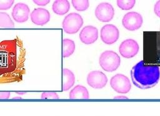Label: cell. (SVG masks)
Segmentation results:
<instances>
[{
	"label": "cell",
	"instance_id": "cell-15",
	"mask_svg": "<svg viewBox=\"0 0 160 116\" xmlns=\"http://www.w3.org/2000/svg\"><path fill=\"white\" fill-rule=\"evenodd\" d=\"M69 97L70 99H88L89 94L86 87L81 85H77L70 91Z\"/></svg>",
	"mask_w": 160,
	"mask_h": 116
},
{
	"label": "cell",
	"instance_id": "cell-23",
	"mask_svg": "<svg viewBox=\"0 0 160 116\" xmlns=\"http://www.w3.org/2000/svg\"><path fill=\"white\" fill-rule=\"evenodd\" d=\"M32 1L34 4H37L38 6H44L48 4L50 2V0H33Z\"/></svg>",
	"mask_w": 160,
	"mask_h": 116
},
{
	"label": "cell",
	"instance_id": "cell-3",
	"mask_svg": "<svg viewBox=\"0 0 160 116\" xmlns=\"http://www.w3.org/2000/svg\"><path fill=\"white\" fill-rule=\"evenodd\" d=\"M99 64L104 70L106 72H113L119 67L121 59L116 52L106 51L100 55Z\"/></svg>",
	"mask_w": 160,
	"mask_h": 116
},
{
	"label": "cell",
	"instance_id": "cell-25",
	"mask_svg": "<svg viewBox=\"0 0 160 116\" xmlns=\"http://www.w3.org/2000/svg\"><path fill=\"white\" fill-rule=\"evenodd\" d=\"M11 93L8 92H0V99H8L10 97Z\"/></svg>",
	"mask_w": 160,
	"mask_h": 116
},
{
	"label": "cell",
	"instance_id": "cell-9",
	"mask_svg": "<svg viewBox=\"0 0 160 116\" xmlns=\"http://www.w3.org/2000/svg\"><path fill=\"white\" fill-rule=\"evenodd\" d=\"M139 46L138 43L132 39L123 41L119 46V52L121 56L129 59L134 57L138 52Z\"/></svg>",
	"mask_w": 160,
	"mask_h": 116
},
{
	"label": "cell",
	"instance_id": "cell-6",
	"mask_svg": "<svg viewBox=\"0 0 160 116\" xmlns=\"http://www.w3.org/2000/svg\"><path fill=\"white\" fill-rule=\"evenodd\" d=\"M143 19L139 12L131 11L126 13L122 17V24L125 29L130 31L139 29L142 24Z\"/></svg>",
	"mask_w": 160,
	"mask_h": 116
},
{
	"label": "cell",
	"instance_id": "cell-1",
	"mask_svg": "<svg viewBox=\"0 0 160 116\" xmlns=\"http://www.w3.org/2000/svg\"><path fill=\"white\" fill-rule=\"evenodd\" d=\"M26 54L23 42L19 37L0 41V84L22 80L26 74Z\"/></svg>",
	"mask_w": 160,
	"mask_h": 116
},
{
	"label": "cell",
	"instance_id": "cell-5",
	"mask_svg": "<svg viewBox=\"0 0 160 116\" xmlns=\"http://www.w3.org/2000/svg\"><path fill=\"white\" fill-rule=\"evenodd\" d=\"M110 85L114 91L120 94L128 93L131 89L129 78L122 74L113 75L110 80Z\"/></svg>",
	"mask_w": 160,
	"mask_h": 116
},
{
	"label": "cell",
	"instance_id": "cell-24",
	"mask_svg": "<svg viewBox=\"0 0 160 116\" xmlns=\"http://www.w3.org/2000/svg\"><path fill=\"white\" fill-rule=\"evenodd\" d=\"M154 13L158 16V17L160 16V1H158L154 5Z\"/></svg>",
	"mask_w": 160,
	"mask_h": 116
},
{
	"label": "cell",
	"instance_id": "cell-27",
	"mask_svg": "<svg viewBox=\"0 0 160 116\" xmlns=\"http://www.w3.org/2000/svg\"><path fill=\"white\" fill-rule=\"evenodd\" d=\"M13 99H22V97H20V96H19V97H13L12 98Z\"/></svg>",
	"mask_w": 160,
	"mask_h": 116
},
{
	"label": "cell",
	"instance_id": "cell-8",
	"mask_svg": "<svg viewBox=\"0 0 160 116\" xmlns=\"http://www.w3.org/2000/svg\"><path fill=\"white\" fill-rule=\"evenodd\" d=\"M101 39L106 44L115 43L119 37V31L118 27L112 24H106L101 29Z\"/></svg>",
	"mask_w": 160,
	"mask_h": 116
},
{
	"label": "cell",
	"instance_id": "cell-19",
	"mask_svg": "<svg viewBox=\"0 0 160 116\" xmlns=\"http://www.w3.org/2000/svg\"><path fill=\"white\" fill-rule=\"evenodd\" d=\"M71 3L74 8L78 11H84L86 10L89 6V1L88 0H72Z\"/></svg>",
	"mask_w": 160,
	"mask_h": 116
},
{
	"label": "cell",
	"instance_id": "cell-28",
	"mask_svg": "<svg viewBox=\"0 0 160 116\" xmlns=\"http://www.w3.org/2000/svg\"><path fill=\"white\" fill-rule=\"evenodd\" d=\"M17 94H20V95H22V94H24L25 93L24 92H17Z\"/></svg>",
	"mask_w": 160,
	"mask_h": 116
},
{
	"label": "cell",
	"instance_id": "cell-21",
	"mask_svg": "<svg viewBox=\"0 0 160 116\" xmlns=\"http://www.w3.org/2000/svg\"><path fill=\"white\" fill-rule=\"evenodd\" d=\"M41 98L42 99H59V97L56 92H45L41 94Z\"/></svg>",
	"mask_w": 160,
	"mask_h": 116
},
{
	"label": "cell",
	"instance_id": "cell-16",
	"mask_svg": "<svg viewBox=\"0 0 160 116\" xmlns=\"http://www.w3.org/2000/svg\"><path fill=\"white\" fill-rule=\"evenodd\" d=\"M70 9V3L68 0H56L52 5V11L58 15L66 14Z\"/></svg>",
	"mask_w": 160,
	"mask_h": 116
},
{
	"label": "cell",
	"instance_id": "cell-14",
	"mask_svg": "<svg viewBox=\"0 0 160 116\" xmlns=\"http://www.w3.org/2000/svg\"><path fill=\"white\" fill-rule=\"evenodd\" d=\"M62 90L67 91L71 88L75 82V75L69 69H62Z\"/></svg>",
	"mask_w": 160,
	"mask_h": 116
},
{
	"label": "cell",
	"instance_id": "cell-18",
	"mask_svg": "<svg viewBox=\"0 0 160 116\" xmlns=\"http://www.w3.org/2000/svg\"><path fill=\"white\" fill-rule=\"evenodd\" d=\"M14 27V23L9 15L5 12H0V27L12 28Z\"/></svg>",
	"mask_w": 160,
	"mask_h": 116
},
{
	"label": "cell",
	"instance_id": "cell-26",
	"mask_svg": "<svg viewBox=\"0 0 160 116\" xmlns=\"http://www.w3.org/2000/svg\"><path fill=\"white\" fill-rule=\"evenodd\" d=\"M114 99H128V98L126 96H123V95H121V96H116L114 97Z\"/></svg>",
	"mask_w": 160,
	"mask_h": 116
},
{
	"label": "cell",
	"instance_id": "cell-7",
	"mask_svg": "<svg viewBox=\"0 0 160 116\" xmlns=\"http://www.w3.org/2000/svg\"><path fill=\"white\" fill-rule=\"evenodd\" d=\"M94 14L99 21L102 22H109L114 16V9L109 2H101L95 9Z\"/></svg>",
	"mask_w": 160,
	"mask_h": 116
},
{
	"label": "cell",
	"instance_id": "cell-11",
	"mask_svg": "<svg viewBox=\"0 0 160 116\" xmlns=\"http://www.w3.org/2000/svg\"><path fill=\"white\" fill-rule=\"evenodd\" d=\"M30 9L29 6L23 2H18L13 7L11 15L13 19L18 23H23L28 21Z\"/></svg>",
	"mask_w": 160,
	"mask_h": 116
},
{
	"label": "cell",
	"instance_id": "cell-17",
	"mask_svg": "<svg viewBox=\"0 0 160 116\" xmlns=\"http://www.w3.org/2000/svg\"><path fill=\"white\" fill-rule=\"evenodd\" d=\"M76 45L74 42L70 39H64L62 40V57H68L74 52Z\"/></svg>",
	"mask_w": 160,
	"mask_h": 116
},
{
	"label": "cell",
	"instance_id": "cell-10",
	"mask_svg": "<svg viewBox=\"0 0 160 116\" xmlns=\"http://www.w3.org/2000/svg\"><path fill=\"white\" fill-rule=\"evenodd\" d=\"M88 84L94 89H102L108 82V77L104 73L99 70L90 72L87 76Z\"/></svg>",
	"mask_w": 160,
	"mask_h": 116
},
{
	"label": "cell",
	"instance_id": "cell-22",
	"mask_svg": "<svg viewBox=\"0 0 160 116\" xmlns=\"http://www.w3.org/2000/svg\"><path fill=\"white\" fill-rule=\"evenodd\" d=\"M14 2V0L0 1V10H7L11 7Z\"/></svg>",
	"mask_w": 160,
	"mask_h": 116
},
{
	"label": "cell",
	"instance_id": "cell-2",
	"mask_svg": "<svg viewBox=\"0 0 160 116\" xmlns=\"http://www.w3.org/2000/svg\"><path fill=\"white\" fill-rule=\"evenodd\" d=\"M131 77L133 84L137 87L141 89L152 88L159 80V67L154 64H146L141 60L132 67Z\"/></svg>",
	"mask_w": 160,
	"mask_h": 116
},
{
	"label": "cell",
	"instance_id": "cell-13",
	"mask_svg": "<svg viewBox=\"0 0 160 116\" xmlns=\"http://www.w3.org/2000/svg\"><path fill=\"white\" fill-rule=\"evenodd\" d=\"M98 38V30L92 26H86L82 28L79 33L81 41L85 44L95 42Z\"/></svg>",
	"mask_w": 160,
	"mask_h": 116
},
{
	"label": "cell",
	"instance_id": "cell-20",
	"mask_svg": "<svg viewBox=\"0 0 160 116\" xmlns=\"http://www.w3.org/2000/svg\"><path fill=\"white\" fill-rule=\"evenodd\" d=\"M117 5L118 6L122 9V10H129L132 9L135 4H136V1L135 0H118L117 2Z\"/></svg>",
	"mask_w": 160,
	"mask_h": 116
},
{
	"label": "cell",
	"instance_id": "cell-12",
	"mask_svg": "<svg viewBox=\"0 0 160 116\" xmlns=\"http://www.w3.org/2000/svg\"><path fill=\"white\" fill-rule=\"evenodd\" d=\"M31 20L36 25L44 26L47 24L51 18L48 10L43 7H38L33 9L30 14Z\"/></svg>",
	"mask_w": 160,
	"mask_h": 116
},
{
	"label": "cell",
	"instance_id": "cell-4",
	"mask_svg": "<svg viewBox=\"0 0 160 116\" xmlns=\"http://www.w3.org/2000/svg\"><path fill=\"white\" fill-rule=\"evenodd\" d=\"M83 24L82 16L76 12H71L64 18L62 26L64 31L67 34H75L79 31Z\"/></svg>",
	"mask_w": 160,
	"mask_h": 116
}]
</instances>
